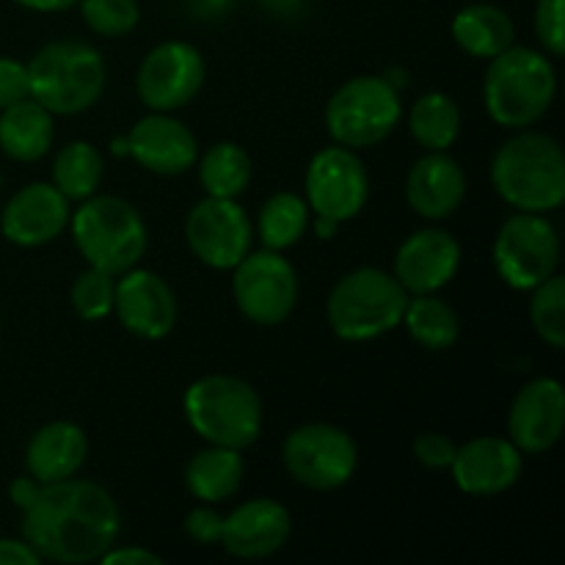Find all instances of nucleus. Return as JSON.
Segmentation results:
<instances>
[{"label":"nucleus","instance_id":"72a5a7b5","mask_svg":"<svg viewBox=\"0 0 565 565\" xmlns=\"http://www.w3.org/2000/svg\"><path fill=\"white\" fill-rule=\"evenodd\" d=\"M86 25L99 36H127L141 20L138 0H77Z\"/></svg>","mask_w":565,"mask_h":565},{"label":"nucleus","instance_id":"c756f323","mask_svg":"<svg viewBox=\"0 0 565 565\" xmlns=\"http://www.w3.org/2000/svg\"><path fill=\"white\" fill-rule=\"evenodd\" d=\"M252 158L246 149L232 141L210 147L199 163V182H202L204 193L215 199H237L252 182Z\"/></svg>","mask_w":565,"mask_h":565},{"label":"nucleus","instance_id":"aec40b11","mask_svg":"<svg viewBox=\"0 0 565 565\" xmlns=\"http://www.w3.org/2000/svg\"><path fill=\"white\" fill-rule=\"evenodd\" d=\"M290 533V511L270 497H257L224 516L218 544L237 561H263L276 555L287 544Z\"/></svg>","mask_w":565,"mask_h":565},{"label":"nucleus","instance_id":"2f4dec72","mask_svg":"<svg viewBox=\"0 0 565 565\" xmlns=\"http://www.w3.org/2000/svg\"><path fill=\"white\" fill-rule=\"evenodd\" d=\"M530 298V320L533 329L546 345L555 351L565 348V279L561 274H552L550 279L533 287Z\"/></svg>","mask_w":565,"mask_h":565},{"label":"nucleus","instance_id":"ddd939ff","mask_svg":"<svg viewBox=\"0 0 565 565\" xmlns=\"http://www.w3.org/2000/svg\"><path fill=\"white\" fill-rule=\"evenodd\" d=\"M193 257L213 270H232L254 246V224L237 199L207 196L185 218Z\"/></svg>","mask_w":565,"mask_h":565},{"label":"nucleus","instance_id":"473e14b6","mask_svg":"<svg viewBox=\"0 0 565 565\" xmlns=\"http://www.w3.org/2000/svg\"><path fill=\"white\" fill-rule=\"evenodd\" d=\"M114 296L116 276L103 268H94V265H88L83 274H77V279L72 281L70 290L72 309H75L83 320H88V323L108 318V315L114 312Z\"/></svg>","mask_w":565,"mask_h":565},{"label":"nucleus","instance_id":"412c9836","mask_svg":"<svg viewBox=\"0 0 565 565\" xmlns=\"http://www.w3.org/2000/svg\"><path fill=\"white\" fill-rule=\"evenodd\" d=\"M127 154L138 166L160 177H180L196 163V136L171 114H149L132 125L127 136Z\"/></svg>","mask_w":565,"mask_h":565},{"label":"nucleus","instance_id":"a878e982","mask_svg":"<svg viewBox=\"0 0 565 565\" xmlns=\"http://www.w3.org/2000/svg\"><path fill=\"white\" fill-rule=\"evenodd\" d=\"M516 36L513 20L491 3H472L452 20V39L472 58H494L508 50Z\"/></svg>","mask_w":565,"mask_h":565},{"label":"nucleus","instance_id":"f8f14e48","mask_svg":"<svg viewBox=\"0 0 565 565\" xmlns=\"http://www.w3.org/2000/svg\"><path fill=\"white\" fill-rule=\"evenodd\" d=\"M307 204L315 215L334 218L340 224L356 218L370 199V180L362 158L356 149H348L334 143L326 147L309 160L307 180Z\"/></svg>","mask_w":565,"mask_h":565},{"label":"nucleus","instance_id":"f3484780","mask_svg":"<svg viewBox=\"0 0 565 565\" xmlns=\"http://www.w3.org/2000/svg\"><path fill=\"white\" fill-rule=\"evenodd\" d=\"M565 428V392L557 379H535L513 397L508 439L524 456H544L561 441Z\"/></svg>","mask_w":565,"mask_h":565},{"label":"nucleus","instance_id":"dca6fc26","mask_svg":"<svg viewBox=\"0 0 565 565\" xmlns=\"http://www.w3.org/2000/svg\"><path fill=\"white\" fill-rule=\"evenodd\" d=\"M461 268V243L439 226H428L401 243L395 254V279L408 296H428L450 285Z\"/></svg>","mask_w":565,"mask_h":565},{"label":"nucleus","instance_id":"c85d7f7f","mask_svg":"<svg viewBox=\"0 0 565 565\" xmlns=\"http://www.w3.org/2000/svg\"><path fill=\"white\" fill-rule=\"evenodd\" d=\"M103 152L88 141L66 143L53 163V185L70 202H83V199L94 196L99 191V185H103Z\"/></svg>","mask_w":565,"mask_h":565},{"label":"nucleus","instance_id":"c9c22d12","mask_svg":"<svg viewBox=\"0 0 565 565\" xmlns=\"http://www.w3.org/2000/svg\"><path fill=\"white\" fill-rule=\"evenodd\" d=\"M221 530H224V516H221L210 502H202V505L193 508V511L185 516L188 539L199 546L218 544Z\"/></svg>","mask_w":565,"mask_h":565},{"label":"nucleus","instance_id":"b1692460","mask_svg":"<svg viewBox=\"0 0 565 565\" xmlns=\"http://www.w3.org/2000/svg\"><path fill=\"white\" fill-rule=\"evenodd\" d=\"M55 141L53 114L33 97L0 110V149L17 163L44 158Z\"/></svg>","mask_w":565,"mask_h":565},{"label":"nucleus","instance_id":"7ed1b4c3","mask_svg":"<svg viewBox=\"0 0 565 565\" xmlns=\"http://www.w3.org/2000/svg\"><path fill=\"white\" fill-rule=\"evenodd\" d=\"M483 103L491 119L508 130H524L546 116L557 94L552 61L533 47H508L489 58Z\"/></svg>","mask_w":565,"mask_h":565},{"label":"nucleus","instance_id":"6e6552de","mask_svg":"<svg viewBox=\"0 0 565 565\" xmlns=\"http://www.w3.org/2000/svg\"><path fill=\"white\" fill-rule=\"evenodd\" d=\"M401 119V94L379 75L351 77L326 105V130L334 143L348 149L375 147L395 132Z\"/></svg>","mask_w":565,"mask_h":565},{"label":"nucleus","instance_id":"2eb2a0df","mask_svg":"<svg viewBox=\"0 0 565 565\" xmlns=\"http://www.w3.org/2000/svg\"><path fill=\"white\" fill-rule=\"evenodd\" d=\"M114 312L138 340H163L177 326V296L163 276L147 268H130L116 276Z\"/></svg>","mask_w":565,"mask_h":565},{"label":"nucleus","instance_id":"e433bc0d","mask_svg":"<svg viewBox=\"0 0 565 565\" xmlns=\"http://www.w3.org/2000/svg\"><path fill=\"white\" fill-rule=\"evenodd\" d=\"M458 445L447 434H423L414 439V456L428 469H450Z\"/></svg>","mask_w":565,"mask_h":565},{"label":"nucleus","instance_id":"f03ea898","mask_svg":"<svg viewBox=\"0 0 565 565\" xmlns=\"http://www.w3.org/2000/svg\"><path fill=\"white\" fill-rule=\"evenodd\" d=\"M491 185L511 207L552 213L565 202L563 147L550 132L519 130L491 160Z\"/></svg>","mask_w":565,"mask_h":565},{"label":"nucleus","instance_id":"9d476101","mask_svg":"<svg viewBox=\"0 0 565 565\" xmlns=\"http://www.w3.org/2000/svg\"><path fill=\"white\" fill-rule=\"evenodd\" d=\"M281 461L296 483L312 491H334L356 472L359 450L348 430L329 423H309L287 434Z\"/></svg>","mask_w":565,"mask_h":565},{"label":"nucleus","instance_id":"6ab92c4d","mask_svg":"<svg viewBox=\"0 0 565 565\" xmlns=\"http://www.w3.org/2000/svg\"><path fill=\"white\" fill-rule=\"evenodd\" d=\"M522 450L500 436H478L467 441L458 447L450 463L456 486L472 497H497L513 489L522 478Z\"/></svg>","mask_w":565,"mask_h":565},{"label":"nucleus","instance_id":"bb28decb","mask_svg":"<svg viewBox=\"0 0 565 565\" xmlns=\"http://www.w3.org/2000/svg\"><path fill=\"white\" fill-rule=\"evenodd\" d=\"M408 130L425 152H447L461 136V108L450 94H423L412 105Z\"/></svg>","mask_w":565,"mask_h":565},{"label":"nucleus","instance_id":"9b49d317","mask_svg":"<svg viewBox=\"0 0 565 565\" xmlns=\"http://www.w3.org/2000/svg\"><path fill=\"white\" fill-rule=\"evenodd\" d=\"M232 270L235 303L252 323L279 326L290 318L298 303V274L281 252H248Z\"/></svg>","mask_w":565,"mask_h":565},{"label":"nucleus","instance_id":"c03bdc74","mask_svg":"<svg viewBox=\"0 0 565 565\" xmlns=\"http://www.w3.org/2000/svg\"><path fill=\"white\" fill-rule=\"evenodd\" d=\"M114 152L116 154H127V138H116V141H114Z\"/></svg>","mask_w":565,"mask_h":565},{"label":"nucleus","instance_id":"7c9ffc66","mask_svg":"<svg viewBox=\"0 0 565 565\" xmlns=\"http://www.w3.org/2000/svg\"><path fill=\"white\" fill-rule=\"evenodd\" d=\"M309 204L307 199L292 191H279L263 204L257 215V235L265 248L285 252L296 246L309 226Z\"/></svg>","mask_w":565,"mask_h":565},{"label":"nucleus","instance_id":"a19ab883","mask_svg":"<svg viewBox=\"0 0 565 565\" xmlns=\"http://www.w3.org/2000/svg\"><path fill=\"white\" fill-rule=\"evenodd\" d=\"M39 491H42V483H39L36 478H31V475H22V478H14V483L9 486L11 502H14V505L20 508V511H25V508L31 505L33 500H36Z\"/></svg>","mask_w":565,"mask_h":565},{"label":"nucleus","instance_id":"58836bf2","mask_svg":"<svg viewBox=\"0 0 565 565\" xmlns=\"http://www.w3.org/2000/svg\"><path fill=\"white\" fill-rule=\"evenodd\" d=\"M103 565H163V557L154 552L143 550V546H110L103 557Z\"/></svg>","mask_w":565,"mask_h":565},{"label":"nucleus","instance_id":"4c0bfd02","mask_svg":"<svg viewBox=\"0 0 565 565\" xmlns=\"http://www.w3.org/2000/svg\"><path fill=\"white\" fill-rule=\"evenodd\" d=\"M25 97H31V88H28V66L0 55V110Z\"/></svg>","mask_w":565,"mask_h":565},{"label":"nucleus","instance_id":"79ce46f5","mask_svg":"<svg viewBox=\"0 0 565 565\" xmlns=\"http://www.w3.org/2000/svg\"><path fill=\"white\" fill-rule=\"evenodd\" d=\"M22 9L39 11V14H55V11H66L77 6V0H14Z\"/></svg>","mask_w":565,"mask_h":565},{"label":"nucleus","instance_id":"5701e85b","mask_svg":"<svg viewBox=\"0 0 565 565\" xmlns=\"http://www.w3.org/2000/svg\"><path fill=\"white\" fill-rule=\"evenodd\" d=\"M88 456V439L81 425L55 419L39 428L28 441L25 469L39 483H58V480L75 478Z\"/></svg>","mask_w":565,"mask_h":565},{"label":"nucleus","instance_id":"a211bd4d","mask_svg":"<svg viewBox=\"0 0 565 565\" xmlns=\"http://www.w3.org/2000/svg\"><path fill=\"white\" fill-rule=\"evenodd\" d=\"M70 199L53 182H31L6 202L0 230L14 246L36 248L55 241L70 226Z\"/></svg>","mask_w":565,"mask_h":565},{"label":"nucleus","instance_id":"ea45409f","mask_svg":"<svg viewBox=\"0 0 565 565\" xmlns=\"http://www.w3.org/2000/svg\"><path fill=\"white\" fill-rule=\"evenodd\" d=\"M36 552L28 546V541L17 539H0V565H39Z\"/></svg>","mask_w":565,"mask_h":565},{"label":"nucleus","instance_id":"20e7f679","mask_svg":"<svg viewBox=\"0 0 565 565\" xmlns=\"http://www.w3.org/2000/svg\"><path fill=\"white\" fill-rule=\"evenodd\" d=\"M28 88L53 116H75L94 108L105 92V61L92 44L50 42L28 61Z\"/></svg>","mask_w":565,"mask_h":565},{"label":"nucleus","instance_id":"f704fd0d","mask_svg":"<svg viewBox=\"0 0 565 565\" xmlns=\"http://www.w3.org/2000/svg\"><path fill=\"white\" fill-rule=\"evenodd\" d=\"M565 0H539L535 3V36L555 58L565 53Z\"/></svg>","mask_w":565,"mask_h":565},{"label":"nucleus","instance_id":"423d86ee","mask_svg":"<svg viewBox=\"0 0 565 565\" xmlns=\"http://www.w3.org/2000/svg\"><path fill=\"white\" fill-rule=\"evenodd\" d=\"M406 303L408 292L395 274L381 268H356L331 287L326 320L345 342L379 340L401 326Z\"/></svg>","mask_w":565,"mask_h":565},{"label":"nucleus","instance_id":"39448f33","mask_svg":"<svg viewBox=\"0 0 565 565\" xmlns=\"http://www.w3.org/2000/svg\"><path fill=\"white\" fill-rule=\"evenodd\" d=\"M185 419L207 445L246 450L263 430V401L248 381L235 375H204L182 397Z\"/></svg>","mask_w":565,"mask_h":565},{"label":"nucleus","instance_id":"37998d69","mask_svg":"<svg viewBox=\"0 0 565 565\" xmlns=\"http://www.w3.org/2000/svg\"><path fill=\"white\" fill-rule=\"evenodd\" d=\"M337 226H340V221H334V218H323V215H318V218H315V232H318L320 237H334Z\"/></svg>","mask_w":565,"mask_h":565},{"label":"nucleus","instance_id":"393cba45","mask_svg":"<svg viewBox=\"0 0 565 565\" xmlns=\"http://www.w3.org/2000/svg\"><path fill=\"white\" fill-rule=\"evenodd\" d=\"M246 461L241 450L210 445L199 450L185 467V486L199 502H224L241 489Z\"/></svg>","mask_w":565,"mask_h":565},{"label":"nucleus","instance_id":"4be33fe9","mask_svg":"<svg viewBox=\"0 0 565 565\" xmlns=\"http://www.w3.org/2000/svg\"><path fill=\"white\" fill-rule=\"evenodd\" d=\"M467 196V174L447 152H425L406 177V202L419 218L445 221Z\"/></svg>","mask_w":565,"mask_h":565},{"label":"nucleus","instance_id":"cd10ccee","mask_svg":"<svg viewBox=\"0 0 565 565\" xmlns=\"http://www.w3.org/2000/svg\"><path fill=\"white\" fill-rule=\"evenodd\" d=\"M401 326H406L408 337L425 351H447L456 345L458 334H461L458 312L447 301L436 298V292L408 296Z\"/></svg>","mask_w":565,"mask_h":565},{"label":"nucleus","instance_id":"4468645a","mask_svg":"<svg viewBox=\"0 0 565 565\" xmlns=\"http://www.w3.org/2000/svg\"><path fill=\"white\" fill-rule=\"evenodd\" d=\"M207 66L202 53L188 42H163L143 55L136 75L138 99L149 110L171 114L202 92Z\"/></svg>","mask_w":565,"mask_h":565},{"label":"nucleus","instance_id":"f257e3e1","mask_svg":"<svg viewBox=\"0 0 565 565\" xmlns=\"http://www.w3.org/2000/svg\"><path fill=\"white\" fill-rule=\"evenodd\" d=\"M121 513L114 497L92 480L66 478L42 486L22 511V539L39 561L86 565L119 539Z\"/></svg>","mask_w":565,"mask_h":565},{"label":"nucleus","instance_id":"0eeeda50","mask_svg":"<svg viewBox=\"0 0 565 565\" xmlns=\"http://www.w3.org/2000/svg\"><path fill=\"white\" fill-rule=\"evenodd\" d=\"M77 204L81 207L72 213L70 226L86 263L114 276L136 268L149 243L141 213L130 202L108 193H94Z\"/></svg>","mask_w":565,"mask_h":565},{"label":"nucleus","instance_id":"1a4fd4ad","mask_svg":"<svg viewBox=\"0 0 565 565\" xmlns=\"http://www.w3.org/2000/svg\"><path fill=\"white\" fill-rule=\"evenodd\" d=\"M561 265V237L544 213H524L502 221L494 241V268L513 290H533L557 274Z\"/></svg>","mask_w":565,"mask_h":565}]
</instances>
